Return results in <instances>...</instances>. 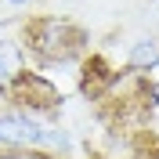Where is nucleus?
<instances>
[{
    "label": "nucleus",
    "instance_id": "f257e3e1",
    "mask_svg": "<svg viewBox=\"0 0 159 159\" xmlns=\"http://www.w3.org/2000/svg\"><path fill=\"white\" fill-rule=\"evenodd\" d=\"M18 43L36 65H72L87 51V29L65 15H36L22 25Z\"/></svg>",
    "mask_w": 159,
    "mask_h": 159
},
{
    "label": "nucleus",
    "instance_id": "f03ea898",
    "mask_svg": "<svg viewBox=\"0 0 159 159\" xmlns=\"http://www.w3.org/2000/svg\"><path fill=\"white\" fill-rule=\"evenodd\" d=\"M0 148H40L51 156H69V130L36 119L22 109H0Z\"/></svg>",
    "mask_w": 159,
    "mask_h": 159
},
{
    "label": "nucleus",
    "instance_id": "7ed1b4c3",
    "mask_svg": "<svg viewBox=\"0 0 159 159\" xmlns=\"http://www.w3.org/2000/svg\"><path fill=\"white\" fill-rule=\"evenodd\" d=\"M4 98L11 101V109H22L36 119H51L54 112L61 109V90L58 83L43 72H33V69H18L15 80L7 83V94Z\"/></svg>",
    "mask_w": 159,
    "mask_h": 159
},
{
    "label": "nucleus",
    "instance_id": "20e7f679",
    "mask_svg": "<svg viewBox=\"0 0 159 159\" xmlns=\"http://www.w3.org/2000/svg\"><path fill=\"white\" fill-rule=\"evenodd\" d=\"M152 69H159V40L141 36L127 51V72H152Z\"/></svg>",
    "mask_w": 159,
    "mask_h": 159
},
{
    "label": "nucleus",
    "instance_id": "39448f33",
    "mask_svg": "<svg viewBox=\"0 0 159 159\" xmlns=\"http://www.w3.org/2000/svg\"><path fill=\"white\" fill-rule=\"evenodd\" d=\"M22 69V47L15 40H0V98L7 94V83Z\"/></svg>",
    "mask_w": 159,
    "mask_h": 159
},
{
    "label": "nucleus",
    "instance_id": "423d86ee",
    "mask_svg": "<svg viewBox=\"0 0 159 159\" xmlns=\"http://www.w3.org/2000/svg\"><path fill=\"white\" fill-rule=\"evenodd\" d=\"M0 159H58V156L40 148H0Z\"/></svg>",
    "mask_w": 159,
    "mask_h": 159
},
{
    "label": "nucleus",
    "instance_id": "0eeeda50",
    "mask_svg": "<svg viewBox=\"0 0 159 159\" xmlns=\"http://www.w3.org/2000/svg\"><path fill=\"white\" fill-rule=\"evenodd\" d=\"M4 4H11V7H25V4H33V0H4Z\"/></svg>",
    "mask_w": 159,
    "mask_h": 159
},
{
    "label": "nucleus",
    "instance_id": "6e6552de",
    "mask_svg": "<svg viewBox=\"0 0 159 159\" xmlns=\"http://www.w3.org/2000/svg\"><path fill=\"white\" fill-rule=\"evenodd\" d=\"M127 159H156V156H145V152H134V156H127Z\"/></svg>",
    "mask_w": 159,
    "mask_h": 159
}]
</instances>
